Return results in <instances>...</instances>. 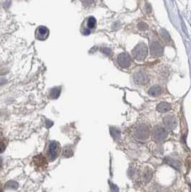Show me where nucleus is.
<instances>
[{"label":"nucleus","mask_w":191,"mask_h":192,"mask_svg":"<svg viewBox=\"0 0 191 192\" xmlns=\"http://www.w3.org/2000/svg\"><path fill=\"white\" fill-rule=\"evenodd\" d=\"M150 135V130L145 124H140L134 127L133 130V136L139 140L144 141L148 139Z\"/></svg>","instance_id":"obj_1"},{"label":"nucleus","mask_w":191,"mask_h":192,"mask_svg":"<svg viewBox=\"0 0 191 192\" xmlns=\"http://www.w3.org/2000/svg\"><path fill=\"white\" fill-rule=\"evenodd\" d=\"M133 57L138 61H142L146 58L148 54V49L146 44L143 43H139L132 50Z\"/></svg>","instance_id":"obj_2"},{"label":"nucleus","mask_w":191,"mask_h":192,"mask_svg":"<svg viewBox=\"0 0 191 192\" xmlns=\"http://www.w3.org/2000/svg\"><path fill=\"white\" fill-rule=\"evenodd\" d=\"M167 131L160 125H156L152 130V136L156 142H162L167 137Z\"/></svg>","instance_id":"obj_3"},{"label":"nucleus","mask_w":191,"mask_h":192,"mask_svg":"<svg viewBox=\"0 0 191 192\" xmlns=\"http://www.w3.org/2000/svg\"><path fill=\"white\" fill-rule=\"evenodd\" d=\"M60 153V144L56 141H50L48 147V158L50 161H53L58 157Z\"/></svg>","instance_id":"obj_4"},{"label":"nucleus","mask_w":191,"mask_h":192,"mask_svg":"<svg viewBox=\"0 0 191 192\" xmlns=\"http://www.w3.org/2000/svg\"><path fill=\"white\" fill-rule=\"evenodd\" d=\"M96 25V20L93 17H88L85 20L84 24L83 25V33L85 35H88L91 32L92 30H93Z\"/></svg>","instance_id":"obj_5"},{"label":"nucleus","mask_w":191,"mask_h":192,"mask_svg":"<svg viewBox=\"0 0 191 192\" xmlns=\"http://www.w3.org/2000/svg\"><path fill=\"white\" fill-rule=\"evenodd\" d=\"M117 62L120 67L126 69L131 65V58L127 53H121L118 56Z\"/></svg>","instance_id":"obj_6"},{"label":"nucleus","mask_w":191,"mask_h":192,"mask_svg":"<svg viewBox=\"0 0 191 192\" xmlns=\"http://www.w3.org/2000/svg\"><path fill=\"white\" fill-rule=\"evenodd\" d=\"M150 54L153 57L161 56L163 53V48L157 41L152 42L150 44Z\"/></svg>","instance_id":"obj_7"},{"label":"nucleus","mask_w":191,"mask_h":192,"mask_svg":"<svg viewBox=\"0 0 191 192\" xmlns=\"http://www.w3.org/2000/svg\"><path fill=\"white\" fill-rule=\"evenodd\" d=\"M49 30L45 26H40L35 31V37L39 41H46L49 36Z\"/></svg>","instance_id":"obj_8"},{"label":"nucleus","mask_w":191,"mask_h":192,"mask_svg":"<svg viewBox=\"0 0 191 192\" xmlns=\"http://www.w3.org/2000/svg\"><path fill=\"white\" fill-rule=\"evenodd\" d=\"M163 124H164L167 130H172L175 129L177 125L176 119L175 118L174 116H172V115H166L163 118Z\"/></svg>","instance_id":"obj_9"},{"label":"nucleus","mask_w":191,"mask_h":192,"mask_svg":"<svg viewBox=\"0 0 191 192\" xmlns=\"http://www.w3.org/2000/svg\"><path fill=\"white\" fill-rule=\"evenodd\" d=\"M134 81L138 85H145L150 81L148 75L143 72H137L134 76Z\"/></svg>","instance_id":"obj_10"},{"label":"nucleus","mask_w":191,"mask_h":192,"mask_svg":"<svg viewBox=\"0 0 191 192\" xmlns=\"http://www.w3.org/2000/svg\"><path fill=\"white\" fill-rule=\"evenodd\" d=\"M152 175H153V171H152V168L147 167L146 168H145V170L143 171V173H142V180H143L145 183L149 182V181L152 179Z\"/></svg>","instance_id":"obj_11"},{"label":"nucleus","mask_w":191,"mask_h":192,"mask_svg":"<svg viewBox=\"0 0 191 192\" xmlns=\"http://www.w3.org/2000/svg\"><path fill=\"white\" fill-rule=\"evenodd\" d=\"M162 93V87L159 86H152L150 89L148 90V94L152 97H156L158 96L161 95Z\"/></svg>","instance_id":"obj_12"},{"label":"nucleus","mask_w":191,"mask_h":192,"mask_svg":"<svg viewBox=\"0 0 191 192\" xmlns=\"http://www.w3.org/2000/svg\"><path fill=\"white\" fill-rule=\"evenodd\" d=\"M171 109V104L167 102H160L157 106V110L159 112H167Z\"/></svg>","instance_id":"obj_13"},{"label":"nucleus","mask_w":191,"mask_h":192,"mask_svg":"<svg viewBox=\"0 0 191 192\" xmlns=\"http://www.w3.org/2000/svg\"><path fill=\"white\" fill-rule=\"evenodd\" d=\"M165 161L167 164L171 165L172 167L174 168L176 170H179L180 168V163L178 160L173 159V158H170V157H167L165 159Z\"/></svg>","instance_id":"obj_14"},{"label":"nucleus","mask_w":191,"mask_h":192,"mask_svg":"<svg viewBox=\"0 0 191 192\" xmlns=\"http://www.w3.org/2000/svg\"><path fill=\"white\" fill-rule=\"evenodd\" d=\"M60 92H61V87H55V88L52 89L50 92V97L51 99H55L58 98L60 96Z\"/></svg>","instance_id":"obj_15"},{"label":"nucleus","mask_w":191,"mask_h":192,"mask_svg":"<svg viewBox=\"0 0 191 192\" xmlns=\"http://www.w3.org/2000/svg\"><path fill=\"white\" fill-rule=\"evenodd\" d=\"M111 135L114 140H119L121 137V131L116 127H110Z\"/></svg>","instance_id":"obj_16"},{"label":"nucleus","mask_w":191,"mask_h":192,"mask_svg":"<svg viewBox=\"0 0 191 192\" xmlns=\"http://www.w3.org/2000/svg\"><path fill=\"white\" fill-rule=\"evenodd\" d=\"M160 34H161V37L163 39V41L165 42L166 43H169L170 42H171V38L170 37V35L165 30L162 29V30L160 31Z\"/></svg>","instance_id":"obj_17"},{"label":"nucleus","mask_w":191,"mask_h":192,"mask_svg":"<svg viewBox=\"0 0 191 192\" xmlns=\"http://www.w3.org/2000/svg\"><path fill=\"white\" fill-rule=\"evenodd\" d=\"M62 155H64L65 157H70L71 155H73V150L72 148L71 147H69V146H68L64 149L63 151V153H62Z\"/></svg>","instance_id":"obj_18"},{"label":"nucleus","mask_w":191,"mask_h":192,"mask_svg":"<svg viewBox=\"0 0 191 192\" xmlns=\"http://www.w3.org/2000/svg\"><path fill=\"white\" fill-rule=\"evenodd\" d=\"M137 28L140 30H146L148 29V25L145 22H141L137 25Z\"/></svg>","instance_id":"obj_19"},{"label":"nucleus","mask_w":191,"mask_h":192,"mask_svg":"<svg viewBox=\"0 0 191 192\" xmlns=\"http://www.w3.org/2000/svg\"><path fill=\"white\" fill-rule=\"evenodd\" d=\"M12 181L7 183V186L8 188H17V186H18V184H17L16 182H15V181H14L13 184H12Z\"/></svg>","instance_id":"obj_20"},{"label":"nucleus","mask_w":191,"mask_h":192,"mask_svg":"<svg viewBox=\"0 0 191 192\" xmlns=\"http://www.w3.org/2000/svg\"><path fill=\"white\" fill-rule=\"evenodd\" d=\"M110 186H111V190H112V192H119V188H118L117 186L114 184H112V182H110Z\"/></svg>","instance_id":"obj_21"},{"label":"nucleus","mask_w":191,"mask_h":192,"mask_svg":"<svg viewBox=\"0 0 191 192\" xmlns=\"http://www.w3.org/2000/svg\"><path fill=\"white\" fill-rule=\"evenodd\" d=\"M93 1L94 0H81V1L86 4H91L93 2Z\"/></svg>","instance_id":"obj_22"}]
</instances>
